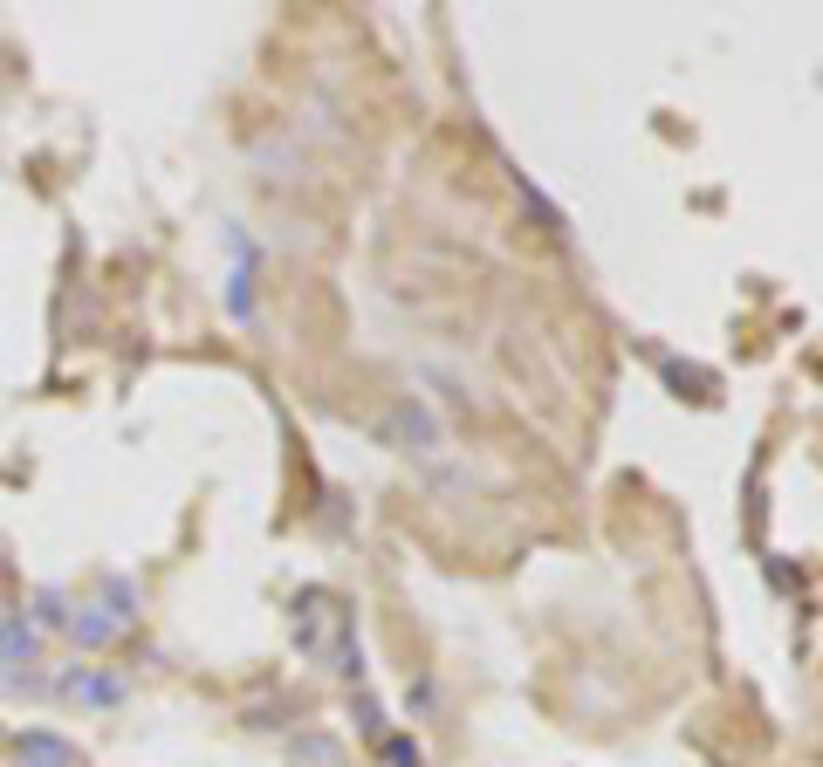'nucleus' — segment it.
<instances>
[{"label": "nucleus", "mask_w": 823, "mask_h": 767, "mask_svg": "<svg viewBox=\"0 0 823 767\" xmlns=\"http://www.w3.org/2000/svg\"><path fill=\"white\" fill-rule=\"evenodd\" d=\"M56 699L90 706V713H110V706L131 699V678H124V672H97V665H69V672L56 678Z\"/></svg>", "instance_id": "obj_1"}, {"label": "nucleus", "mask_w": 823, "mask_h": 767, "mask_svg": "<svg viewBox=\"0 0 823 767\" xmlns=\"http://www.w3.org/2000/svg\"><path fill=\"white\" fill-rule=\"evenodd\" d=\"M378 432H384V438H405L412 453H433V446H440V425H433V412H425V405H412V397H405V405H391V418H384Z\"/></svg>", "instance_id": "obj_2"}, {"label": "nucleus", "mask_w": 823, "mask_h": 767, "mask_svg": "<svg viewBox=\"0 0 823 767\" xmlns=\"http://www.w3.org/2000/svg\"><path fill=\"white\" fill-rule=\"evenodd\" d=\"M69 637L83 644V652H103V644H117V637H124V624H117V617H103L97 603H76V610H69Z\"/></svg>", "instance_id": "obj_3"}, {"label": "nucleus", "mask_w": 823, "mask_h": 767, "mask_svg": "<svg viewBox=\"0 0 823 767\" xmlns=\"http://www.w3.org/2000/svg\"><path fill=\"white\" fill-rule=\"evenodd\" d=\"M21 760L28 767H83V754H76L69 740H56V734H21Z\"/></svg>", "instance_id": "obj_4"}, {"label": "nucleus", "mask_w": 823, "mask_h": 767, "mask_svg": "<svg viewBox=\"0 0 823 767\" xmlns=\"http://www.w3.org/2000/svg\"><path fill=\"white\" fill-rule=\"evenodd\" d=\"M21 617H28L34 630H69V596H62V589H34Z\"/></svg>", "instance_id": "obj_5"}, {"label": "nucleus", "mask_w": 823, "mask_h": 767, "mask_svg": "<svg viewBox=\"0 0 823 767\" xmlns=\"http://www.w3.org/2000/svg\"><path fill=\"white\" fill-rule=\"evenodd\" d=\"M103 617H117V624H138V589H131V576H103V603H97Z\"/></svg>", "instance_id": "obj_6"}, {"label": "nucleus", "mask_w": 823, "mask_h": 767, "mask_svg": "<svg viewBox=\"0 0 823 767\" xmlns=\"http://www.w3.org/2000/svg\"><path fill=\"white\" fill-rule=\"evenodd\" d=\"M378 754H384L391 767H425V754H419V740H412V734H391V740H378Z\"/></svg>", "instance_id": "obj_7"}, {"label": "nucleus", "mask_w": 823, "mask_h": 767, "mask_svg": "<svg viewBox=\"0 0 823 767\" xmlns=\"http://www.w3.org/2000/svg\"><path fill=\"white\" fill-rule=\"evenodd\" d=\"M227 315H233V322H248V315H254V281H248V274H233V289H227Z\"/></svg>", "instance_id": "obj_8"}]
</instances>
